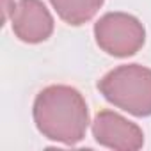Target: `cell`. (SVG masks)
Segmentation results:
<instances>
[{
  "instance_id": "cell-1",
  "label": "cell",
  "mask_w": 151,
  "mask_h": 151,
  "mask_svg": "<svg viewBox=\"0 0 151 151\" xmlns=\"http://www.w3.org/2000/svg\"><path fill=\"white\" fill-rule=\"evenodd\" d=\"M34 123L50 140L77 144L86 137L89 110L84 96L69 86H50L34 101Z\"/></svg>"
},
{
  "instance_id": "cell-2",
  "label": "cell",
  "mask_w": 151,
  "mask_h": 151,
  "mask_svg": "<svg viewBox=\"0 0 151 151\" xmlns=\"http://www.w3.org/2000/svg\"><path fill=\"white\" fill-rule=\"evenodd\" d=\"M103 98L114 107L137 116H151V69L140 64H123L98 82Z\"/></svg>"
},
{
  "instance_id": "cell-3",
  "label": "cell",
  "mask_w": 151,
  "mask_h": 151,
  "mask_svg": "<svg viewBox=\"0 0 151 151\" xmlns=\"http://www.w3.org/2000/svg\"><path fill=\"white\" fill-rule=\"evenodd\" d=\"M94 37L105 53L114 57H130L142 48L146 41V30L132 14L107 13L96 22Z\"/></svg>"
},
{
  "instance_id": "cell-4",
  "label": "cell",
  "mask_w": 151,
  "mask_h": 151,
  "mask_svg": "<svg viewBox=\"0 0 151 151\" xmlns=\"http://www.w3.org/2000/svg\"><path fill=\"white\" fill-rule=\"evenodd\" d=\"M93 135L98 144L121 149V151H137L144 146L142 130L112 110H101L93 121Z\"/></svg>"
},
{
  "instance_id": "cell-5",
  "label": "cell",
  "mask_w": 151,
  "mask_h": 151,
  "mask_svg": "<svg viewBox=\"0 0 151 151\" xmlns=\"http://www.w3.org/2000/svg\"><path fill=\"white\" fill-rule=\"evenodd\" d=\"M14 36L23 43H43L53 32V18L41 0H18L11 14Z\"/></svg>"
},
{
  "instance_id": "cell-6",
  "label": "cell",
  "mask_w": 151,
  "mask_h": 151,
  "mask_svg": "<svg viewBox=\"0 0 151 151\" xmlns=\"http://www.w3.org/2000/svg\"><path fill=\"white\" fill-rule=\"evenodd\" d=\"M59 18L69 25H84L103 6V0H50Z\"/></svg>"
},
{
  "instance_id": "cell-7",
  "label": "cell",
  "mask_w": 151,
  "mask_h": 151,
  "mask_svg": "<svg viewBox=\"0 0 151 151\" xmlns=\"http://www.w3.org/2000/svg\"><path fill=\"white\" fill-rule=\"evenodd\" d=\"M4 4V22H7V18H11L13 11H14V0H2Z\"/></svg>"
}]
</instances>
